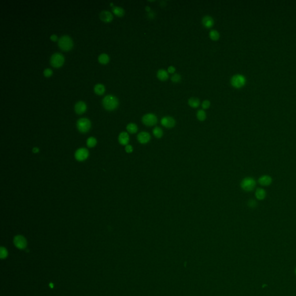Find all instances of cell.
I'll return each instance as SVG.
<instances>
[{"label":"cell","instance_id":"cell-31","mask_svg":"<svg viewBox=\"0 0 296 296\" xmlns=\"http://www.w3.org/2000/svg\"><path fill=\"white\" fill-rule=\"evenodd\" d=\"M53 71L50 68H46L43 71V75L45 77H50L52 75Z\"/></svg>","mask_w":296,"mask_h":296},{"label":"cell","instance_id":"cell-13","mask_svg":"<svg viewBox=\"0 0 296 296\" xmlns=\"http://www.w3.org/2000/svg\"><path fill=\"white\" fill-rule=\"evenodd\" d=\"M86 109H87V106H86V103L82 101L77 102L75 104V107H74V109H75V112L79 115L85 113V111H86Z\"/></svg>","mask_w":296,"mask_h":296},{"label":"cell","instance_id":"cell-27","mask_svg":"<svg viewBox=\"0 0 296 296\" xmlns=\"http://www.w3.org/2000/svg\"><path fill=\"white\" fill-rule=\"evenodd\" d=\"M209 37L213 41H217L220 38L219 32L215 30H212L209 32Z\"/></svg>","mask_w":296,"mask_h":296},{"label":"cell","instance_id":"cell-16","mask_svg":"<svg viewBox=\"0 0 296 296\" xmlns=\"http://www.w3.org/2000/svg\"><path fill=\"white\" fill-rule=\"evenodd\" d=\"M202 23L205 28L210 29L214 25V20L209 16H205L202 20Z\"/></svg>","mask_w":296,"mask_h":296},{"label":"cell","instance_id":"cell-26","mask_svg":"<svg viewBox=\"0 0 296 296\" xmlns=\"http://www.w3.org/2000/svg\"><path fill=\"white\" fill-rule=\"evenodd\" d=\"M97 139L93 137V136H91V137H89L88 139H87V141H86V145L87 146L89 147H93L94 146H96V145H97Z\"/></svg>","mask_w":296,"mask_h":296},{"label":"cell","instance_id":"cell-14","mask_svg":"<svg viewBox=\"0 0 296 296\" xmlns=\"http://www.w3.org/2000/svg\"><path fill=\"white\" fill-rule=\"evenodd\" d=\"M118 141L120 145L123 146H126L128 145V142L130 141V136L128 134L127 132H122L118 137Z\"/></svg>","mask_w":296,"mask_h":296},{"label":"cell","instance_id":"cell-21","mask_svg":"<svg viewBox=\"0 0 296 296\" xmlns=\"http://www.w3.org/2000/svg\"><path fill=\"white\" fill-rule=\"evenodd\" d=\"M127 131L130 134H135L138 131V126L136 124L130 123L126 127Z\"/></svg>","mask_w":296,"mask_h":296},{"label":"cell","instance_id":"cell-29","mask_svg":"<svg viewBox=\"0 0 296 296\" xmlns=\"http://www.w3.org/2000/svg\"><path fill=\"white\" fill-rule=\"evenodd\" d=\"M171 79L172 82H173L174 83H178L181 81V76L179 75V74L175 73V74H174V75L171 77Z\"/></svg>","mask_w":296,"mask_h":296},{"label":"cell","instance_id":"cell-4","mask_svg":"<svg viewBox=\"0 0 296 296\" xmlns=\"http://www.w3.org/2000/svg\"><path fill=\"white\" fill-rule=\"evenodd\" d=\"M91 126L92 124L90 120L85 117L79 119L77 123V128L82 133L88 132L90 130Z\"/></svg>","mask_w":296,"mask_h":296},{"label":"cell","instance_id":"cell-35","mask_svg":"<svg viewBox=\"0 0 296 296\" xmlns=\"http://www.w3.org/2000/svg\"><path fill=\"white\" fill-rule=\"evenodd\" d=\"M50 39H51L52 41H57V39H58V37H57L56 34H53V35H52L50 36Z\"/></svg>","mask_w":296,"mask_h":296},{"label":"cell","instance_id":"cell-38","mask_svg":"<svg viewBox=\"0 0 296 296\" xmlns=\"http://www.w3.org/2000/svg\"><path fill=\"white\" fill-rule=\"evenodd\" d=\"M110 5H111V6H113V3H111Z\"/></svg>","mask_w":296,"mask_h":296},{"label":"cell","instance_id":"cell-5","mask_svg":"<svg viewBox=\"0 0 296 296\" xmlns=\"http://www.w3.org/2000/svg\"><path fill=\"white\" fill-rule=\"evenodd\" d=\"M50 62L52 67L59 68L61 67L64 62V57L60 53H55L51 56Z\"/></svg>","mask_w":296,"mask_h":296},{"label":"cell","instance_id":"cell-7","mask_svg":"<svg viewBox=\"0 0 296 296\" xmlns=\"http://www.w3.org/2000/svg\"><path fill=\"white\" fill-rule=\"evenodd\" d=\"M246 79L244 76L241 74H236L231 79V84L235 88H241L244 86Z\"/></svg>","mask_w":296,"mask_h":296},{"label":"cell","instance_id":"cell-36","mask_svg":"<svg viewBox=\"0 0 296 296\" xmlns=\"http://www.w3.org/2000/svg\"><path fill=\"white\" fill-rule=\"evenodd\" d=\"M39 152V149L38 147H35L33 149V152L34 153H38Z\"/></svg>","mask_w":296,"mask_h":296},{"label":"cell","instance_id":"cell-33","mask_svg":"<svg viewBox=\"0 0 296 296\" xmlns=\"http://www.w3.org/2000/svg\"><path fill=\"white\" fill-rule=\"evenodd\" d=\"M125 151L127 153H131L133 152V147L130 145H127L125 146Z\"/></svg>","mask_w":296,"mask_h":296},{"label":"cell","instance_id":"cell-9","mask_svg":"<svg viewBox=\"0 0 296 296\" xmlns=\"http://www.w3.org/2000/svg\"><path fill=\"white\" fill-rule=\"evenodd\" d=\"M89 155V152L86 148H80L75 153V158L77 161L84 162L86 160Z\"/></svg>","mask_w":296,"mask_h":296},{"label":"cell","instance_id":"cell-12","mask_svg":"<svg viewBox=\"0 0 296 296\" xmlns=\"http://www.w3.org/2000/svg\"><path fill=\"white\" fill-rule=\"evenodd\" d=\"M259 183L263 186H268L272 183V178L269 175H263L258 179Z\"/></svg>","mask_w":296,"mask_h":296},{"label":"cell","instance_id":"cell-19","mask_svg":"<svg viewBox=\"0 0 296 296\" xmlns=\"http://www.w3.org/2000/svg\"><path fill=\"white\" fill-rule=\"evenodd\" d=\"M112 11L114 13V14H115L116 16H117L119 17H122L125 14V11H124V9L120 7L115 6L112 8Z\"/></svg>","mask_w":296,"mask_h":296},{"label":"cell","instance_id":"cell-37","mask_svg":"<svg viewBox=\"0 0 296 296\" xmlns=\"http://www.w3.org/2000/svg\"><path fill=\"white\" fill-rule=\"evenodd\" d=\"M145 9H146V10L147 12H149V11H151V10H151V8H150L149 7H146Z\"/></svg>","mask_w":296,"mask_h":296},{"label":"cell","instance_id":"cell-15","mask_svg":"<svg viewBox=\"0 0 296 296\" xmlns=\"http://www.w3.org/2000/svg\"><path fill=\"white\" fill-rule=\"evenodd\" d=\"M100 18L101 20L105 22H110L113 20V15L109 11H103L100 14Z\"/></svg>","mask_w":296,"mask_h":296},{"label":"cell","instance_id":"cell-10","mask_svg":"<svg viewBox=\"0 0 296 296\" xmlns=\"http://www.w3.org/2000/svg\"><path fill=\"white\" fill-rule=\"evenodd\" d=\"M161 124L167 128H171L175 126L176 122L172 117L165 116L161 119Z\"/></svg>","mask_w":296,"mask_h":296},{"label":"cell","instance_id":"cell-8","mask_svg":"<svg viewBox=\"0 0 296 296\" xmlns=\"http://www.w3.org/2000/svg\"><path fill=\"white\" fill-rule=\"evenodd\" d=\"M14 244L19 249H24L27 245V242L25 237L22 236L18 235L14 237Z\"/></svg>","mask_w":296,"mask_h":296},{"label":"cell","instance_id":"cell-34","mask_svg":"<svg viewBox=\"0 0 296 296\" xmlns=\"http://www.w3.org/2000/svg\"><path fill=\"white\" fill-rule=\"evenodd\" d=\"M175 68L173 66H170L168 68V72L170 73H174L175 72Z\"/></svg>","mask_w":296,"mask_h":296},{"label":"cell","instance_id":"cell-17","mask_svg":"<svg viewBox=\"0 0 296 296\" xmlns=\"http://www.w3.org/2000/svg\"><path fill=\"white\" fill-rule=\"evenodd\" d=\"M266 196L267 193L265 189L261 187L256 189L255 191V197L258 200H263L266 197Z\"/></svg>","mask_w":296,"mask_h":296},{"label":"cell","instance_id":"cell-25","mask_svg":"<svg viewBox=\"0 0 296 296\" xmlns=\"http://www.w3.org/2000/svg\"><path fill=\"white\" fill-rule=\"evenodd\" d=\"M206 112L204 110L200 109V110L198 111V112L197 113V118L198 119V120H200L201 122H203L206 119Z\"/></svg>","mask_w":296,"mask_h":296},{"label":"cell","instance_id":"cell-39","mask_svg":"<svg viewBox=\"0 0 296 296\" xmlns=\"http://www.w3.org/2000/svg\"><path fill=\"white\" fill-rule=\"evenodd\" d=\"M295 275H296V268H295Z\"/></svg>","mask_w":296,"mask_h":296},{"label":"cell","instance_id":"cell-1","mask_svg":"<svg viewBox=\"0 0 296 296\" xmlns=\"http://www.w3.org/2000/svg\"><path fill=\"white\" fill-rule=\"evenodd\" d=\"M102 104L105 109L108 111H112L118 107L119 100L116 97L109 94L103 98Z\"/></svg>","mask_w":296,"mask_h":296},{"label":"cell","instance_id":"cell-30","mask_svg":"<svg viewBox=\"0 0 296 296\" xmlns=\"http://www.w3.org/2000/svg\"><path fill=\"white\" fill-rule=\"evenodd\" d=\"M248 204V207H249L250 208H255L257 206V201L256 200H253V199L249 200L248 201V204Z\"/></svg>","mask_w":296,"mask_h":296},{"label":"cell","instance_id":"cell-22","mask_svg":"<svg viewBox=\"0 0 296 296\" xmlns=\"http://www.w3.org/2000/svg\"><path fill=\"white\" fill-rule=\"evenodd\" d=\"M94 90L96 94H97L98 95H101L104 93V92L105 90V86L103 84H98L95 85V86L94 88Z\"/></svg>","mask_w":296,"mask_h":296},{"label":"cell","instance_id":"cell-18","mask_svg":"<svg viewBox=\"0 0 296 296\" xmlns=\"http://www.w3.org/2000/svg\"><path fill=\"white\" fill-rule=\"evenodd\" d=\"M157 77L158 78L162 81H166L169 78L168 72L163 69H160L158 71Z\"/></svg>","mask_w":296,"mask_h":296},{"label":"cell","instance_id":"cell-32","mask_svg":"<svg viewBox=\"0 0 296 296\" xmlns=\"http://www.w3.org/2000/svg\"><path fill=\"white\" fill-rule=\"evenodd\" d=\"M210 105V103L209 100H205L202 103V108L204 109H208Z\"/></svg>","mask_w":296,"mask_h":296},{"label":"cell","instance_id":"cell-3","mask_svg":"<svg viewBox=\"0 0 296 296\" xmlns=\"http://www.w3.org/2000/svg\"><path fill=\"white\" fill-rule=\"evenodd\" d=\"M73 41L71 38L68 35H63L58 40V45L59 48L64 51H69L73 47Z\"/></svg>","mask_w":296,"mask_h":296},{"label":"cell","instance_id":"cell-28","mask_svg":"<svg viewBox=\"0 0 296 296\" xmlns=\"http://www.w3.org/2000/svg\"><path fill=\"white\" fill-rule=\"evenodd\" d=\"M8 252L5 248L3 246L0 248V257H1V259H5L8 256Z\"/></svg>","mask_w":296,"mask_h":296},{"label":"cell","instance_id":"cell-20","mask_svg":"<svg viewBox=\"0 0 296 296\" xmlns=\"http://www.w3.org/2000/svg\"><path fill=\"white\" fill-rule=\"evenodd\" d=\"M188 104L191 107L193 108H197L200 105V101L197 98L191 97L188 101Z\"/></svg>","mask_w":296,"mask_h":296},{"label":"cell","instance_id":"cell-11","mask_svg":"<svg viewBox=\"0 0 296 296\" xmlns=\"http://www.w3.org/2000/svg\"><path fill=\"white\" fill-rule=\"evenodd\" d=\"M151 139V134L146 131H142L137 135V140L141 144H146L149 142Z\"/></svg>","mask_w":296,"mask_h":296},{"label":"cell","instance_id":"cell-2","mask_svg":"<svg viewBox=\"0 0 296 296\" xmlns=\"http://www.w3.org/2000/svg\"><path fill=\"white\" fill-rule=\"evenodd\" d=\"M256 185L255 179L251 177H247L244 178L241 182V188L245 191L250 192L253 191Z\"/></svg>","mask_w":296,"mask_h":296},{"label":"cell","instance_id":"cell-24","mask_svg":"<svg viewBox=\"0 0 296 296\" xmlns=\"http://www.w3.org/2000/svg\"><path fill=\"white\" fill-rule=\"evenodd\" d=\"M98 60L100 63L103 64H105L109 62V57L106 53H102L99 55L98 57Z\"/></svg>","mask_w":296,"mask_h":296},{"label":"cell","instance_id":"cell-23","mask_svg":"<svg viewBox=\"0 0 296 296\" xmlns=\"http://www.w3.org/2000/svg\"><path fill=\"white\" fill-rule=\"evenodd\" d=\"M153 134L156 138H161L163 136V131L159 127H155L153 130Z\"/></svg>","mask_w":296,"mask_h":296},{"label":"cell","instance_id":"cell-6","mask_svg":"<svg viewBox=\"0 0 296 296\" xmlns=\"http://www.w3.org/2000/svg\"><path fill=\"white\" fill-rule=\"evenodd\" d=\"M158 117L153 113H147L142 118L143 124L148 127H152L156 125L158 123Z\"/></svg>","mask_w":296,"mask_h":296}]
</instances>
